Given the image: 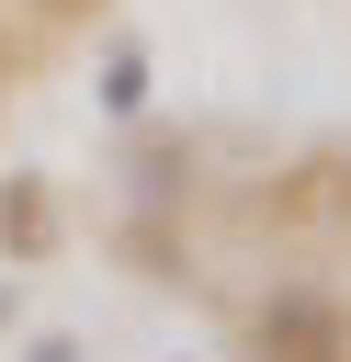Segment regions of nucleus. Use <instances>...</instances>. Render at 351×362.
Listing matches in <instances>:
<instances>
[{"instance_id":"obj_1","label":"nucleus","mask_w":351,"mask_h":362,"mask_svg":"<svg viewBox=\"0 0 351 362\" xmlns=\"http://www.w3.org/2000/svg\"><path fill=\"white\" fill-rule=\"evenodd\" d=\"M249 339H260V362H351V305L340 294H272L249 317Z\"/></svg>"},{"instance_id":"obj_2","label":"nucleus","mask_w":351,"mask_h":362,"mask_svg":"<svg viewBox=\"0 0 351 362\" xmlns=\"http://www.w3.org/2000/svg\"><path fill=\"white\" fill-rule=\"evenodd\" d=\"M0 238H11V260H45V238H57V204H45V181H0Z\"/></svg>"},{"instance_id":"obj_3","label":"nucleus","mask_w":351,"mask_h":362,"mask_svg":"<svg viewBox=\"0 0 351 362\" xmlns=\"http://www.w3.org/2000/svg\"><path fill=\"white\" fill-rule=\"evenodd\" d=\"M102 102H113V113H147V57H136V45L102 57Z\"/></svg>"}]
</instances>
